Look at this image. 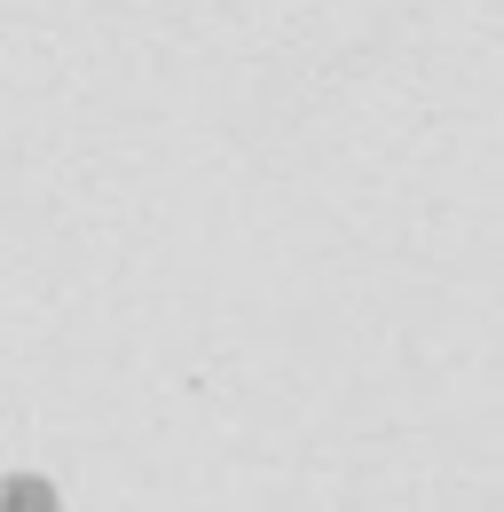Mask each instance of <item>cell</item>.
<instances>
[{
	"label": "cell",
	"instance_id": "1",
	"mask_svg": "<svg viewBox=\"0 0 504 512\" xmlns=\"http://www.w3.org/2000/svg\"><path fill=\"white\" fill-rule=\"evenodd\" d=\"M0 512H63V489L48 473L16 465V473H0Z\"/></svg>",
	"mask_w": 504,
	"mask_h": 512
}]
</instances>
